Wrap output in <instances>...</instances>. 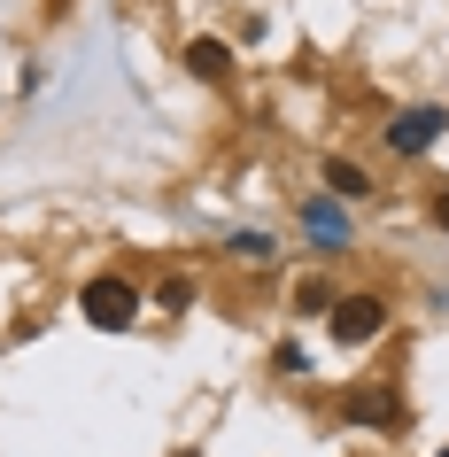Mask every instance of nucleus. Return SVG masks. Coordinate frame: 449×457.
Instances as JSON below:
<instances>
[{
  "label": "nucleus",
  "mask_w": 449,
  "mask_h": 457,
  "mask_svg": "<svg viewBox=\"0 0 449 457\" xmlns=\"http://www.w3.org/2000/svg\"><path fill=\"white\" fill-rule=\"evenodd\" d=\"M78 311H86V326H101V334H124V326L140 318V287H132V279H117V271H101V279H86Z\"/></svg>",
  "instance_id": "f257e3e1"
},
{
  "label": "nucleus",
  "mask_w": 449,
  "mask_h": 457,
  "mask_svg": "<svg viewBox=\"0 0 449 457\" xmlns=\"http://www.w3.org/2000/svg\"><path fill=\"white\" fill-rule=\"evenodd\" d=\"M387 334V311H379L372 295H349V303H333V341H349V349H364V341Z\"/></svg>",
  "instance_id": "f03ea898"
},
{
  "label": "nucleus",
  "mask_w": 449,
  "mask_h": 457,
  "mask_svg": "<svg viewBox=\"0 0 449 457\" xmlns=\"http://www.w3.org/2000/svg\"><path fill=\"white\" fill-rule=\"evenodd\" d=\"M442 132H449V109H403V117L387 124V147H395V155H426Z\"/></svg>",
  "instance_id": "7ed1b4c3"
},
{
  "label": "nucleus",
  "mask_w": 449,
  "mask_h": 457,
  "mask_svg": "<svg viewBox=\"0 0 449 457\" xmlns=\"http://www.w3.org/2000/svg\"><path fill=\"white\" fill-rule=\"evenodd\" d=\"M187 71L194 78H233V47L225 39H187Z\"/></svg>",
  "instance_id": "20e7f679"
},
{
  "label": "nucleus",
  "mask_w": 449,
  "mask_h": 457,
  "mask_svg": "<svg viewBox=\"0 0 449 457\" xmlns=\"http://www.w3.org/2000/svg\"><path fill=\"white\" fill-rule=\"evenodd\" d=\"M341 411H349L356 427H395V395H379V387H372V395L356 387V395H349V403H341Z\"/></svg>",
  "instance_id": "39448f33"
},
{
  "label": "nucleus",
  "mask_w": 449,
  "mask_h": 457,
  "mask_svg": "<svg viewBox=\"0 0 449 457\" xmlns=\"http://www.w3.org/2000/svg\"><path fill=\"white\" fill-rule=\"evenodd\" d=\"M326 187H333V194H349V202H356V194H372V179H364V170H356L349 155H326Z\"/></svg>",
  "instance_id": "423d86ee"
},
{
  "label": "nucleus",
  "mask_w": 449,
  "mask_h": 457,
  "mask_svg": "<svg viewBox=\"0 0 449 457\" xmlns=\"http://www.w3.org/2000/svg\"><path fill=\"white\" fill-rule=\"evenodd\" d=\"M303 225L318 233V241H341V233H349V225H341V210H326V202H310V210H303Z\"/></svg>",
  "instance_id": "0eeeda50"
},
{
  "label": "nucleus",
  "mask_w": 449,
  "mask_h": 457,
  "mask_svg": "<svg viewBox=\"0 0 449 457\" xmlns=\"http://www.w3.org/2000/svg\"><path fill=\"white\" fill-rule=\"evenodd\" d=\"M295 303H303V318H310V311H333V295H326V279H310V287L295 295Z\"/></svg>",
  "instance_id": "6e6552de"
},
{
  "label": "nucleus",
  "mask_w": 449,
  "mask_h": 457,
  "mask_svg": "<svg viewBox=\"0 0 449 457\" xmlns=\"http://www.w3.org/2000/svg\"><path fill=\"white\" fill-rule=\"evenodd\" d=\"M434 225L449 233V187H434Z\"/></svg>",
  "instance_id": "1a4fd4ad"
}]
</instances>
